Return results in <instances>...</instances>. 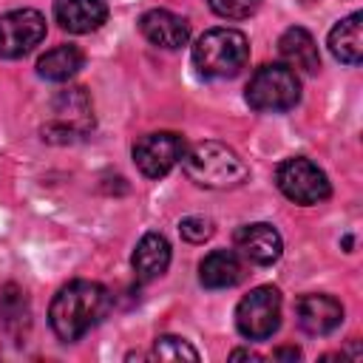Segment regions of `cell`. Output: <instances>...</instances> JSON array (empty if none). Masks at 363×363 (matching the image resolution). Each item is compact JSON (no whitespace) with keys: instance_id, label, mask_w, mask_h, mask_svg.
I'll return each instance as SVG.
<instances>
[{"instance_id":"ac0fdd59","label":"cell","mask_w":363,"mask_h":363,"mask_svg":"<svg viewBox=\"0 0 363 363\" xmlns=\"http://www.w3.org/2000/svg\"><path fill=\"white\" fill-rule=\"evenodd\" d=\"M85 65V54L77 45H57L37 60V74L51 82H65Z\"/></svg>"},{"instance_id":"ba28073f","label":"cell","mask_w":363,"mask_h":363,"mask_svg":"<svg viewBox=\"0 0 363 363\" xmlns=\"http://www.w3.org/2000/svg\"><path fill=\"white\" fill-rule=\"evenodd\" d=\"M45 37V17L34 9H14L0 14V57L17 60L34 51Z\"/></svg>"},{"instance_id":"603a6c76","label":"cell","mask_w":363,"mask_h":363,"mask_svg":"<svg viewBox=\"0 0 363 363\" xmlns=\"http://www.w3.org/2000/svg\"><path fill=\"white\" fill-rule=\"evenodd\" d=\"M230 357H233V360H241V357H244V360H261V354H255V352H250V349H235Z\"/></svg>"},{"instance_id":"44dd1931","label":"cell","mask_w":363,"mask_h":363,"mask_svg":"<svg viewBox=\"0 0 363 363\" xmlns=\"http://www.w3.org/2000/svg\"><path fill=\"white\" fill-rule=\"evenodd\" d=\"M179 233H182L184 241H190V244H201V241H207V238L213 235V221L204 218V216H187V218H182Z\"/></svg>"},{"instance_id":"9c48e42d","label":"cell","mask_w":363,"mask_h":363,"mask_svg":"<svg viewBox=\"0 0 363 363\" xmlns=\"http://www.w3.org/2000/svg\"><path fill=\"white\" fill-rule=\"evenodd\" d=\"M184 156V139L173 130H159L147 133L133 145V162L142 176L147 179H162L167 176Z\"/></svg>"},{"instance_id":"7a4b0ae2","label":"cell","mask_w":363,"mask_h":363,"mask_svg":"<svg viewBox=\"0 0 363 363\" xmlns=\"http://www.w3.org/2000/svg\"><path fill=\"white\" fill-rule=\"evenodd\" d=\"M182 167L184 173L201 184V187H210V190H230V187H238L247 182L250 170L244 164V159L224 142H199L193 145L190 150H184L182 156Z\"/></svg>"},{"instance_id":"8992f818","label":"cell","mask_w":363,"mask_h":363,"mask_svg":"<svg viewBox=\"0 0 363 363\" xmlns=\"http://www.w3.org/2000/svg\"><path fill=\"white\" fill-rule=\"evenodd\" d=\"M235 326L247 340H267L281 326V292L275 286H255L235 306Z\"/></svg>"},{"instance_id":"7c38bea8","label":"cell","mask_w":363,"mask_h":363,"mask_svg":"<svg viewBox=\"0 0 363 363\" xmlns=\"http://www.w3.org/2000/svg\"><path fill=\"white\" fill-rule=\"evenodd\" d=\"M139 31L147 43L159 45V48H182L190 40V26L184 17L167 11V9H150L142 14L139 20Z\"/></svg>"},{"instance_id":"2e32d148","label":"cell","mask_w":363,"mask_h":363,"mask_svg":"<svg viewBox=\"0 0 363 363\" xmlns=\"http://www.w3.org/2000/svg\"><path fill=\"white\" fill-rule=\"evenodd\" d=\"M170 264V244L164 235L159 233H147L139 238L136 250H133V269L142 281H153L159 275H164Z\"/></svg>"},{"instance_id":"6da1fadb","label":"cell","mask_w":363,"mask_h":363,"mask_svg":"<svg viewBox=\"0 0 363 363\" xmlns=\"http://www.w3.org/2000/svg\"><path fill=\"white\" fill-rule=\"evenodd\" d=\"M111 309V292L96 281H71L65 284L48 309V323L54 335L65 343L79 340L91 326H96Z\"/></svg>"},{"instance_id":"5b68a950","label":"cell","mask_w":363,"mask_h":363,"mask_svg":"<svg viewBox=\"0 0 363 363\" xmlns=\"http://www.w3.org/2000/svg\"><path fill=\"white\" fill-rule=\"evenodd\" d=\"M94 128V105L85 88H65L51 99V119L43 128L48 142H74Z\"/></svg>"},{"instance_id":"277c9868","label":"cell","mask_w":363,"mask_h":363,"mask_svg":"<svg viewBox=\"0 0 363 363\" xmlns=\"http://www.w3.org/2000/svg\"><path fill=\"white\" fill-rule=\"evenodd\" d=\"M301 99V79L284 62L261 65L247 85V102L258 113H284Z\"/></svg>"},{"instance_id":"52a82bcc","label":"cell","mask_w":363,"mask_h":363,"mask_svg":"<svg viewBox=\"0 0 363 363\" xmlns=\"http://www.w3.org/2000/svg\"><path fill=\"white\" fill-rule=\"evenodd\" d=\"M275 182H278V190L295 204H318L332 193L326 173L303 156L284 159L275 170Z\"/></svg>"},{"instance_id":"4fadbf2b","label":"cell","mask_w":363,"mask_h":363,"mask_svg":"<svg viewBox=\"0 0 363 363\" xmlns=\"http://www.w3.org/2000/svg\"><path fill=\"white\" fill-rule=\"evenodd\" d=\"M54 17L65 31L88 34V31H96L108 20V6L102 0H57Z\"/></svg>"},{"instance_id":"30bf717a","label":"cell","mask_w":363,"mask_h":363,"mask_svg":"<svg viewBox=\"0 0 363 363\" xmlns=\"http://www.w3.org/2000/svg\"><path fill=\"white\" fill-rule=\"evenodd\" d=\"M235 250L250 261V264H258V267H269L281 258V250H284V241H281V233L272 227V224H244L235 230Z\"/></svg>"},{"instance_id":"9a60e30c","label":"cell","mask_w":363,"mask_h":363,"mask_svg":"<svg viewBox=\"0 0 363 363\" xmlns=\"http://www.w3.org/2000/svg\"><path fill=\"white\" fill-rule=\"evenodd\" d=\"M199 278L207 289H227L244 278V264L233 250H213L199 264Z\"/></svg>"},{"instance_id":"3957f363","label":"cell","mask_w":363,"mask_h":363,"mask_svg":"<svg viewBox=\"0 0 363 363\" xmlns=\"http://www.w3.org/2000/svg\"><path fill=\"white\" fill-rule=\"evenodd\" d=\"M250 60V43L238 28H210L193 45V65L204 77H235Z\"/></svg>"},{"instance_id":"5bb4252c","label":"cell","mask_w":363,"mask_h":363,"mask_svg":"<svg viewBox=\"0 0 363 363\" xmlns=\"http://www.w3.org/2000/svg\"><path fill=\"white\" fill-rule=\"evenodd\" d=\"M278 51L284 57V62L292 68V71H303V74H318L320 68V54H318V45H315V37L301 28V26H292L281 34L278 40Z\"/></svg>"},{"instance_id":"7402d4cb","label":"cell","mask_w":363,"mask_h":363,"mask_svg":"<svg viewBox=\"0 0 363 363\" xmlns=\"http://www.w3.org/2000/svg\"><path fill=\"white\" fill-rule=\"evenodd\" d=\"M275 357H278V360H298V357H301V352H298L295 346H284V349H278V352H275Z\"/></svg>"},{"instance_id":"ffe728a7","label":"cell","mask_w":363,"mask_h":363,"mask_svg":"<svg viewBox=\"0 0 363 363\" xmlns=\"http://www.w3.org/2000/svg\"><path fill=\"white\" fill-rule=\"evenodd\" d=\"M207 3L224 20H244V17L255 14V9H258L261 0H207Z\"/></svg>"},{"instance_id":"d6986e66","label":"cell","mask_w":363,"mask_h":363,"mask_svg":"<svg viewBox=\"0 0 363 363\" xmlns=\"http://www.w3.org/2000/svg\"><path fill=\"white\" fill-rule=\"evenodd\" d=\"M153 357L156 360H199V352L176 335H162L153 343Z\"/></svg>"},{"instance_id":"e0dca14e","label":"cell","mask_w":363,"mask_h":363,"mask_svg":"<svg viewBox=\"0 0 363 363\" xmlns=\"http://www.w3.org/2000/svg\"><path fill=\"white\" fill-rule=\"evenodd\" d=\"M360 26H363V14L360 11H352L349 17H343L329 31V51H332L335 60H340L346 65H357L360 62V54H363Z\"/></svg>"},{"instance_id":"8fae6325","label":"cell","mask_w":363,"mask_h":363,"mask_svg":"<svg viewBox=\"0 0 363 363\" xmlns=\"http://www.w3.org/2000/svg\"><path fill=\"white\" fill-rule=\"evenodd\" d=\"M298 326L306 335H329L340 326L343 320V306L332 295H303L295 303Z\"/></svg>"}]
</instances>
